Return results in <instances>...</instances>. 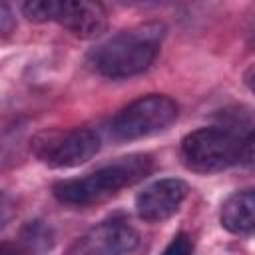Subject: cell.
<instances>
[{"instance_id":"obj_7","label":"cell","mask_w":255,"mask_h":255,"mask_svg":"<svg viewBox=\"0 0 255 255\" xmlns=\"http://www.w3.org/2000/svg\"><path fill=\"white\" fill-rule=\"evenodd\" d=\"M187 183L177 177H165L149 183L135 197V211L147 223H161L177 213L187 197Z\"/></svg>"},{"instance_id":"obj_12","label":"cell","mask_w":255,"mask_h":255,"mask_svg":"<svg viewBox=\"0 0 255 255\" xmlns=\"http://www.w3.org/2000/svg\"><path fill=\"white\" fill-rule=\"evenodd\" d=\"M193 239L187 233H177L161 251V255H193Z\"/></svg>"},{"instance_id":"obj_2","label":"cell","mask_w":255,"mask_h":255,"mask_svg":"<svg viewBox=\"0 0 255 255\" xmlns=\"http://www.w3.org/2000/svg\"><path fill=\"white\" fill-rule=\"evenodd\" d=\"M163 32L165 28L157 22H147L118 32L92 50L90 60L104 78L124 80L137 76L153 64Z\"/></svg>"},{"instance_id":"obj_15","label":"cell","mask_w":255,"mask_h":255,"mask_svg":"<svg viewBox=\"0 0 255 255\" xmlns=\"http://www.w3.org/2000/svg\"><path fill=\"white\" fill-rule=\"evenodd\" d=\"M0 255H28L20 241H2L0 243Z\"/></svg>"},{"instance_id":"obj_6","label":"cell","mask_w":255,"mask_h":255,"mask_svg":"<svg viewBox=\"0 0 255 255\" xmlns=\"http://www.w3.org/2000/svg\"><path fill=\"white\" fill-rule=\"evenodd\" d=\"M139 245V233L124 217H110L88 229L70 247V255H128Z\"/></svg>"},{"instance_id":"obj_4","label":"cell","mask_w":255,"mask_h":255,"mask_svg":"<svg viewBox=\"0 0 255 255\" xmlns=\"http://www.w3.org/2000/svg\"><path fill=\"white\" fill-rule=\"evenodd\" d=\"M177 118V104L163 94H149L128 104L110 124L112 135L131 141L165 131Z\"/></svg>"},{"instance_id":"obj_5","label":"cell","mask_w":255,"mask_h":255,"mask_svg":"<svg viewBox=\"0 0 255 255\" xmlns=\"http://www.w3.org/2000/svg\"><path fill=\"white\" fill-rule=\"evenodd\" d=\"M102 139L90 128L42 131L34 137L32 149L36 157L50 167H76L90 161L100 151Z\"/></svg>"},{"instance_id":"obj_10","label":"cell","mask_w":255,"mask_h":255,"mask_svg":"<svg viewBox=\"0 0 255 255\" xmlns=\"http://www.w3.org/2000/svg\"><path fill=\"white\" fill-rule=\"evenodd\" d=\"M52 231L44 221H30L20 233V245L28 255H42L52 247Z\"/></svg>"},{"instance_id":"obj_14","label":"cell","mask_w":255,"mask_h":255,"mask_svg":"<svg viewBox=\"0 0 255 255\" xmlns=\"http://www.w3.org/2000/svg\"><path fill=\"white\" fill-rule=\"evenodd\" d=\"M14 26H16V18H14L12 8L8 4L0 2V32L8 34V32L14 30Z\"/></svg>"},{"instance_id":"obj_3","label":"cell","mask_w":255,"mask_h":255,"mask_svg":"<svg viewBox=\"0 0 255 255\" xmlns=\"http://www.w3.org/2000/svg\"><path fill=\"white\" fill-rule=\"evenodd\" d=\"M181 161L195 173H217L231 165H251L253 135H241L221 126L199 128L181 139Z\"/></svg>"},{"instance_id":"obj_13","label":"cell","mask_w":255,"mask_h":255,"mask_svg":"<svg viewBox=\"0 0 255 255\" xmlns=\"http://www.w3.org/2000/svg\"><path fill=\"white\" fill-rule=\"evenodd\" d=\"M16 215V201L8 191L0 189V229H4Z\"/></svg>"},{"instance_id":"obj_8","label":"cell","mask_w":255,"mask_h":255,"mask_svg":"<svg viewBox=\"0 0 255 255\" xmlns=\"http://www.w3.org/2000/svg\"><path fill=\"white\" fill-rule=\"evenodd\" d=\"M56 22L82 40L98 38L108 28V14L102 4L86 0H64L58 2Z\"/></svg>"},{"instance_id":"obj_9","label":"cell","mask_w":255,"mask_h":255,"mask_svg":"<svg viewBox=\"0 0 255 255\" xmlns=\"http://www.w3.org/2000/svg\"><path fill=\"white\" fill-rule=\"evenodd\" d=\"M223 229L233 235H249L255 227V193L253 189H243L231 193L219 213Z\"/></svg>"},{"instance_id":"obj_1","label":"cell","mask_w":255,"mask_h":255,"mask_svg":"<svg viewBox=\"0 0 255 255\" xmlns=\"http://www.w3.org/2000/svg\"><path fill=\"white\" fill-rule=\"evenodd\" d=\"M153 169V159L147 153H131L120 157L88 175L62 179L54 183V197L70 207H88L116 195L124 187H131Z\"/></svg>"},{"instance_id":"obj_11","label":"cell","mask_w":255,"mask_h":255,"mask_svg":"<svg viewBox=\"0 0 255 255\" xmlns=\"http://www.w3.org/2000/svg\"><path fill=\"white\" fill-rule=\"evenodd\" d=\"M22 14L30 20V22H50L56 18V8H58V0H30L24 2L22 6Z\"/></svg>"}]
</instances>
